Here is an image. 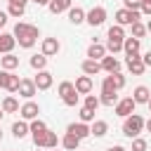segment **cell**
Returning <instances> with one entry per match:
<instances>
[{
    "instance_id": "1",
    "label": "cell",
    "mask_w": 151,
    "mask_h": 151,
    "mask_svg": "<svg viewBox=\"0 0 151 151\" xmlns=\"http://www.w3.org/2000/svg\"><path fill=\"white\" fill-rule=\"evenodd\" d=\"M38 35H40V31H38L35 26L24 24V21H17V26H14V38H17V42H19L21 47H33V42L38 40Z\"/></svg>"
},
{
    "instance_id": "2",
    "label": "cell",
    "mask_w": 151,
    "mask_h": 151,
    "mask_svg": "<svg viewBox=\"0 0 151 151\" xmlns=\"http://www.w3.org/2000/svg\"><path fill=\"white\" fill-rule=\"evenodd\" d=\"M144 123H146V120H144L142 116L130 113V116L125 118V123H123V134H127L130 139H132V137H137V134L144 130Z\"/></svg>"
},
{
    "instance_id": "3",
    "label": "cell",
    "mask_w": 151,
    "mask_h": 151,
    "mask_svg": "<svg viewBox=\"0 0 151 151\" xmlns=\"http://www.w3.org/2000/svg\"><path fill=\"white\" fill-rule=\"evenodd\" d=\"M59 97H61V101L66 106H76L78 104V90H76V85L68 83V80H64L59 85Z\"/></svg>"
},
{
    "instance_id": "4",
    "label": "cell",
    "mask_w": 151,
    "mask_h": 151,
    "mask_svg": "<svg viewBox=\"0 0 151 151\" xmlns=\"http://www.w3.org/2000/svg\"><path fill=\"white\" fill-rule=\"evenodd\" d=\"M139 17H142V12H137V9H125V7H123V9L116 12V24H118V26H127V24L132 26L134 21H139Z\"/></svg>"
},
{
    "instance_id": "5",
    "label": "cell",
    "mask_w": 151,
    "mask_h": 151,
    "mask_svg": "<svg viewBox=\"0 0 151 151\" xmlns=\"http://www.w3.org/2000/svg\"><path fill=\"white\" fill-rule=\"evenodd\" d=\"M31 132H33V142H35V146H38V149H40V146H45L47 125H45L42 120H33V123H31Z\"/></svg>"
},
{
    "instance_id": "6",
    "label": "cell",
    "mask_w": 151,
    "mask_h": 151,
    "mask_svg": "<svg viewBox=\"0 0 151 151\" xmlns=\"http://www.w3.org/2000/svg\"><path fill=\"white\" fill-rule=\"evenodd\" d=\"M85 21H87L90 26H101V24L106 21V9H104V7H92V9L85 14Z\"/></svg>"
},
{
    "instance_id": "7",
    "label": "cell",
    "mask_w": 151,
    "mask_h": 151,
    "mask_svg": "<svg viewBox=\"0 0 151 151\" xmlns=\"http://www.w3.org/2000/svg\"><path fill=\"white\" fill-rule=\"evenodd\" d=\"M134 106H137V101H134L132 97H125V99H120V101L116 104V113L123 116V118H127L130 113H134Z\"/></svg>"
},
{
    "instance_id": "8",
    "label": "cell",
    "mask_w": 151,
    "mask_h": 151,
    "mask_svg": "<svg viewBox=\"0 0 151 151\" xmlns=\"http://www.w3.org/2000/svg\"><path fill=\"white\" fill-rule=\"evenodd\" d=\"M33 80H35V87H38V90H50V87H52V73L45 71V68L38 71V76H35Z\"/></svg>"
},
{
    "instance_id": "9",
    "label": "cell",
    "mask_w": 151,
    "mask_h": 151,
    "mask_svg": "<svg viewBox=\"0 0 151 151\" xmlns=\"http://www.w3.org/2000/svg\"><path fill=\"white\" fill-rule=\"evenodd\" d=\"M35 90H38V87H35V80H28V78H21V83H19V90H17V92H19L21 97H26V99H31V97L35 94Z\"/></svg>"
},
{
    "instance_id": "10",
    "label": "cell",
    "mask_w": 151,
    "mask_h": 151,
    "mask_svg": "<svg viewBox=\"0 0 151 151\" xmlns=\"http://www.w3.org/2000/svg\"><path fill=\"white\" fill-rule=\"evenodd\" d=\"M19 113H21L26 120H35V118H38V113H40V106H38L35 101H26V104L19 109Z\"/></svg>"
},
{
    "instance_id": "11",
    "label": "cell",
    "mask_w": 151,
    "mask_h": 151,
    "mask_svg": "<svg viewBox=\"0 0 151 151\" xmlns=\"http://www.w3.org/2000/svg\"><path fill=\"white\" fill-rule=\"evenodd\" d=\"M14 45H17L14 33H0V52H2V54H9Z\"/></svg>"
},
{
    "instance_id": "12",
    "label": "cell",
    "mask_w": 151,
    "mask_h": 151,
    "mask_svg": "<svg viewBox=\"0 0 151 151\" xmlns=\"http://www.w3.org/2000/svg\"><path fill=\"white\" fill-rule=\"evenodd\" d=\"M66 132H73V134H76V137H80V139H85L87 134H92V132H90V127H87V123H83V120H80V123H71V125L66 127Z\"/></svg>"
},
{
    "instance_id": "13",
    "label": "cell",
    "mask_w": 151,
    "mask_h": 151,
    "mask_svg": "<svg viewBox=\"0 0 151 151\" xmlns=\"http://www.w3.org/2000/svg\"><path fill=\"white\" fill-rule=\"evenodd\" d=\"M59 47H61V45H59V40H57V38H45V40H42V54H45V57L57 54V52H59Z\"/></svg>"
},
{
    "instance_id": "14",
    "label": "cell",
    "mask_w": 151,
    "mask_h": 151,
    "mask_svg": "<svg viewBox=\"0 0 151 151\" xmlns=\"http://www.w3.org/2000/svg\"><path fill=\"white\" fill-rule=\"evenodd\" d=\"M101 71V61H97V59H85L83 61V73L85 76H97Z\"/></svg>"
},
{
    "instance_id": "15",
    "label": "cell",
    "mask_w": 151,
    "mask_h": 151,
    "mask_svg": "<svg viewBox=\"0 0 151 151\" xmlns=\"http://www.w3.org/2000/svg\"><path fill=\"white\" fill-rule=\"evenodd\" d=\"M132 99H134L137 104H149V99H151V92H149V87H144V85L134 87V92H132Z\"/></svg>"
},
{
    "instance_id": "16",
    "label": "cell",
    "mask_w": 151,
    "mask_h": 151,
    "mask_svg": "<svg viewBox=\"0 0 151 151\" xmlns=\"http://www.w3.org/2000/svg\"><path fill=\"white\" fill-rule=\"evenodd\" d=\"M87 57H90V59H97V61H99L101 57H106V47H104L101 42H92V45L87 47Z\"/></svg>"
},
{
    "instance_id": "17",
    "label": "cell",
    "mask_w": 151,
    "mask_h": 151,
    "mask_svg": "<svg viewBox=\"0 0 151 151\" xmlns=\"http://www.w3.org/2000/svg\"><path fill=\"white\" fill-rule=\"evenodd\" d=\"M101 71L116 73V71H120V61L116 57H101Z\"/></svg>"
},
{
    "instance_id": "18",
    "label": "cell",
    "mask_w": 151,
    "mask_h": 151,
    "mask_svg": "<svg viewBox=\"0 0 151 151\" xmlns=\"http://www.w3.org/2000/svg\"><path fill=\"white\" fill-rule=\"evenodd\" d=\"M76 90H78V94H90V90H92V78H90V76H80V78L76 80Z\"/></svg>"
},
{
    "instance_id": "19",
    "label": "cell",
    "mask_w": 151,
    "mask_h": 151,
    "mask_svg": "<svg viewBox=\"0 0 151 151\" xmlns=\"http://www.w3.org/2000/svg\"><path fill=\"white\" fill-rule=\"evenodd\" d=\"M61 144H64V149H66V151H76V149H78V144H80V137H76L73 132H66V134H64V139H61Z\"/></svg>"
},
{
    "instance_id": "20",
    "label": "cell",
    "mask_w": 151,
    "mask_h": 151,
    "mask_svg": "<svg viewBox=\"0 0 151 151\" xmlns=\"http://www.w3.org/2000/svg\"><path fill=\"white\" fill-rule=\"evenodd\" d=\"M123 50H125V54H137L139 52V38H125Z\"/></svg>"
},
{
    "instance_id": "21",
    "label": "cell",
    "mask_w": 151,
    "mask_h": 151,
    "mask_svg": "<svg viewBox=\"0 0 151 151\" xmlns=\"http://www.w3.org/2000/svg\"><path fill=\"white\" fill-rule=\"evenodd\" d=\"M68 21L76 24V26L83 24V21H85V12H83L80 7H71V9H68Z\"/></svg>"
},
{
    "instance_id": "22",
    "label": "cell",
    "mask_w": 151,
    "mask_h": 151,
    "mask_svg": "<svg viewBox=\"0 0 151 151\" xmlns=\"http://www.w3.org/2000/svg\"><path fill=\"white\" fill-rule=\"evenodd\" d=\"M90 132H92L94 137H104V134L109 132V123H106V120H94V125L90 127Z\"/></svg>"
},
{
    "instance_id": "23",
    "label": "cell",
    "mask_w": 151,
    "mask_h": 151,
    "mask_svg": "<svg viewBox=\"0 0 151 151\" xmlns=\"http://www.w3.org/2000/svg\"><path fill=\"white\" fill-rule=\"evenodd\" d=\"M64 9H71V0H52L50 2V12L52 14H59Z\"/></svg>"
},
{
    "instance_id": "24",
    "label": "cell",
    "mask_w": 151,
    "mask_h": 151,
    "mask_svg": "<svg viewBox=\"0 0 151 151\" xmlns=\"http://www.w3.org/2000/svg\"><path fill=\"white\" fill-rule=\"evenodd\" d=\"M0 61H2V68H5V71H12V68H17V66H19V57H14L12 52H9V54H5Z\"/></svg>"
},
{
    "instance_id": "25",
    "label": "cell",
    "mask_w": 151,
    "mask_h": 151,
    "mask_svg": "<svg viewBox=\"0 0 151 151\" xmlns=\"http://www.w3.org/2000/svg\"><path fill=\"white\" fill-rule=\"evenodd\" d=\"M28 130H31V127H28V125H26L24 120H17V123L12 125V134H14L17 139H21V137H26V132H28Z\"/></svg>"
},
{
    "instance_id": "26",
    "label": "cell",
    "mask_w": 151,
    "mask_h": 151,
    "mask_svg": "<svg viewBox=\"0 0 151 151\" xmlns=\"http://www.w3.org/2000/svg\"><path fill=\"white\" fill-rule=\"evenodd\" d=\"M127 68H130V73L142 76V73H144V68H146V64H144L142 59H132V61H127Z\"/></svg>"
},
{
    "instance_id": "27",
    "label": "cell",
    "mask_w": 151,
    "mask_h": 151,
    "mask_svg": "<svg viewBox=\"0 0 151 151\" xmlns=\"http://www.w3.org/2000/svg\"><path fill=\"white\" fill-rule=\"evenodd\" d=\"M2 111H5V113H14V111H19V101H17L14 97H5V99H2Z\"/></svg>"
},
{
    "instance_id": "28",
    "label": "cell",
    "mask_w": 151,
    "mask_h": 151,
    "mask_svg": "<svg viewBox=\"0 0 151 151\" xmlns=\"http://www.w3.org/2000/svg\"><path fill=\"white\" fill-rule=\"evenodd\" d=\"M109 40H125V31H123V26H111L109 28Z\"/></svg>"
},
{
    "instance_id": "29",
    "label": "cell",
    "mask_w": 151,
    "mask_h": 151,
    "mask_svg": "<svg viewBox=\"0 0 151 151\" xmlns=\"http://www.w3.org/2000/svg\"><path fill=\"white\" fill-rule=\"evenodd\" d=\"M45 64H47V57H45V54H33V57H31V66H33L35 71H42Z\"/></svg>"
},
{
    "instance_id": "30",
    "label": "cell",
    "mask_w": 151,
    "mask_h": 151,
    "mask_svg": "<svg viewBox=\"0 0 151 151\" xmlns=\"http://www.w3.org/2000/svg\"><path fill=\"white\" fill-rule=\"evenodd\" d=\"M19 76H14V73H7V83H5V90H9V92H17L19 90Z\"/></svg>"
},
{
    "instance_id": "31",
    "label": "cell",
    "mask_w": 151,
    "mask_h": 151,
    "mask_svg": "<svg viewBox=\"0 0 151 151\" xmlns=\"http://www.w3.org/2000/svg\"><path fill=\"white\" fill-rule=\"evenodd\" d=\"M113 92H118V90H116V85H113L111 76H106V78H104V83H101V94H113Z\"/></svg>"
},
{
    "instance_id": "32",
    "label": "cell",
    "mask_w": 151,
    "mask_h": 151,
    "mask_svg": "<svg viewBox=\"0 0 151 151\" xmlns=\"http://www.w3.org/2000/svg\"><path fill=\"white\" fill-rule=\"evenodd\" d=\"M7 14H9V17H17V19H19V17L24 14V5H14V2H9V9H7Z\"/></svg>"
},
{
    "instance_id": "33",
    "label": "cell",
    "mask_w": 151,
    "mask_h": 151,
    "mask_svg": "<svg viewBox=\"0 0 151 151\" xmlns=\"http://www.w3.org/2000/svg\"><path fill=\"white\" fill-rule=\"evenodd\" d=\"M144 33H146V26L139 24V21H134V24H132V38H142Z\"/></svg>"
},
{
    "instance_id": "34",
    "label": "cell",
    "mask_w": 151,
    "mask_h": 151,
    "mask_svg": "<svg viewBox=\"0 0 151 151\" xmlns=\"http://www.w3.org/2000/svg\"><path fill=\"white\" fill-rule=\"evenodd\" d=\"M111 80H113V85H116V90H120V87L125 85V76H123L120 71H116V73H111Z\"/></svg>"
},
{
    "instance_id": "35",
    "label": "cell",
    "mask_w": 151,
    "mask_h": 151,
    "mask_svg": "<svg viewBox=\"0 0 151 151\" xmlns=\"http://www.w3.org/2000/svg\"><path fill=\"white\" fill-rule=\"evenodd\" d=\"M99 104H101V99H97L94 94H87V97H85V106H87V109L97 111V106H99Z\"/></svg>"
},
{
    "instance_id": "36",
    "label": "cell",
    "mask_w": 151,
    "mask_h": 151,
    "mask_svg": "<svg viewBox=\"0 0 151 151\" xmlns=\"http://www.w3.org/2000/svg\"><path fill=\"white\" fill-rule=\"evenodd\" d=\"M80 120H83V123L94 120V111H92V109H87V106H83V109H80Z\"/></svg>"
},
{
    "instance_id": "37",
    "label": "cell",
    "mask_w": 151,
    "mask_h": 151,
    "mask_svg": "<svg viewBox=\"0 0 151 151\" xmlns=\"http://www.w3.org/2000/svg\"><path fill=\"white\" fill-rule=\"evenodd\" d=\"M57 142H59V139H57V132L47 130V137H45V146H47V149H54V146H57Z\"/></svg>"
},
{
    "instance_id": "38",
    "label": "cell",
    "mask_w": 151,
    "mask_h": 151,
    "mask_svg": "<svg viewBox=\"0 0 151 151\" xmlns=\"http://www.w3.org/2000/svg\"><path fill=\"white\" fill-rule=\"evenodd\" d=\"M106 50L113 52V54L120 52V50H123V40H109V42H106Z\"/></svg>"
},
{
    "instance_id": "39",
    "label": "cell",
    "mask_w": 151,
    "mask_h": 151,
    "mask_svg": "<svg viewBox=\"0 0 151 151\" xmlns=\"http://www.w3.org/2000/svg\"><path fill=\"white\" fill-rule=\"evenodd\" d=\"M101 104H104V106L118 104V94H116V92H113V94H101Z\"/></svg>"
},
{
    "instance_id": "40",
    "label": "cell",
    "mask_w": 151,
    "mask_h": 151,
    "mask_svg": "<svg viewBox=\"0 0 151 151\" xmlns=\"http://www.w3.org/2000/svg\"><path fill=\"white\" fill-rule=\"evenodd\" d=\"M132 151H146V139L134 137V142H132Z\"/></svg>"
},
{
    "instance_id": "41",
    "label": "cell",
    "mask_w": 151,
    "mask_h": 151,
    "mask_svg": "<svg viewBox=\"0 0 151 151\" xmlns=\"http://www.w3.org/2000/svg\"><path fill=\"white\" fill-rule=\"evenodd\" d=\"M142 2L144 0H125V9H137L139 12L142 9Z\"/></svg>"
},
{
    "instance_id": "42",
    "label": "cell",
    "mask_w": 151,
    "mask_h": 151,
    "mask_svg": "<svg viewBox=\"0 0 151 151\" xmlns=\"http://www.w3.org/2000/svg\"><path fill=\"white\" fill-rule=\"evenodd\" d=\"M139 12H142V14H149V17H151V0H144V2H142V9H139Z\"/></svg>"
},
{
    "instance_id": "43",
    "label": "cell",
    "mask_w": 151,
    "mask_h": 151,
    "mask_svg": "<svg viewBox=\"0 0 151 151\" xmlns=\"http://www.w3.org/2000/svg\"><path fill=\"white\" fill-rule=\"evenodd\" d=\"M7 83V71H0V87H5Z\"/></svg>"
},
{
    "instance_id": "44",
    "label": "cell",
    "mask_w": 151,
    "mask_h": 151,
    "mask_svg": "<svg viewBox=\"0 0 151 151\" xmlns=\"http://www.w3.org/2000/svg\"><path fill=\"white\" fill-rule=\"evenodd\" d=\"M142 61H144V64H146V66H151V52H146V54H144V57H142Z\"/></svg>"
},
{
    "instance_id": "45",
    "label": "cell",
    "mask_w": 151,
    "mask_h": 151,
    "mask_svg": "<svg viewBox=\"0 0 151 151\" xmlns=\"http://www.w3.org/2000/svg\"><path fill=\"white\" fill-rule=\"evenodd\" d=\"M7 24V12H0V28Z\"/></svg>"
},
{
    "instance_id": "46",
    "label": "cell",
    "mask_w": 151,
    "mask_h": 151,
    "mask_svg": "<svg viewBox=\"0 0 151 151\" xmlns=\"http://www.w3.org/2000/svg\"><path fill=\"white\" fill-rule=\"evenodd\" d=\"M33 2H35V5H38V7H42V5H50V2H52V0H33Z\"/></svg>"
},
{
    "instance_id": "47",
    "label": "cell",
    "mask_w": 151,
    "mask_h": 151,
    "mask_svg": "<svg viewBox=\"0 0 151 151\" xmlns=\"http://www.w3.org/2000/svg\"><path fill=\"white\" fill-rule=\"evenodd\" d=\"M9 2H14V5H24V7H26V2H28V0H9Z\"/></svg>"
},
{
    "instance_id": "48",
    "label": "cell",
    "mask_w": 151,
    "mask_h": 151,
    "mask_svg": "<svg viewBox=\"0 0 151 151\" xmlns=\"http://www.w3.org/2000/svg\"><path fill=\"white\" fill-rule=\"evenodd\" d=\"M106 151H125V149H123V146H109Z\"/></svg>"
},
{
    "instance_id": "49",
    "label": "cell",
    "mask_w": 151,
    "mask_h": 151,
    "mask_svg": "<svg viewBox=\"0 0 151 151\" xmlns=\"http://www.w3.org/2000/svg\"><path fill=\"white\" fill-rule=\"evenodd\" d=\"M144 127H146V130H149V132H151V118H149V120H146V123H144Z\"/></svg>"
},
{
    "instance_id": "50",
    "label": "cell",
    "mask_w": 151,
    "mask_h": 151,
    "mask_svg": "<svg viewBox=\"0 0 151 151\" xmlns=\"http://www.w3.org/2000/svg\"><path fill=\"white\" fill-rule=\"evenodd\" d=\"M146 31H151V19H149V24H146Z\"/></svg>"
},
{
    "instance_id": "51",
    "label": "cell",
    "mask_w": 151,
    "mask_h": 151,
    "mask_svg": "<svg viewBox=\"0 0 151 151\" xmlns=\"http://www.w3.org/2000/svg\"><path fill=\"white\" fill-rule=\"evenodd\" d=\"M149 111H151V99H149Z\"/></svg>"
},
{
    "instance_id": "52",
    "label": "cell",
    "mask_w": 151,
    "mask_h": 151,
    "mask_svg": "<svg viewBox=\"0 0 151 151\" xmlns=\"http://www.w3.org/2000/svg\"><path fill=\"white\" fill-rule=\"evenodd\" d=\"M0 139H2V130H0Z\"/></svg>"
},
{
    "instance_id": "53",
    "label": "cell",
    "mask_w": 151,
    "mask_h": 151,
    "mask_svg": "<svg viewBox=\"0 0 151 151\" xmlns=\"http://www.w3.org/2000/svg\"><path fill=\"white\" fill-rule=\"evenodd\" d=\"M0 118H2V109H0Z\"/></svg>"
}]
</instances>
